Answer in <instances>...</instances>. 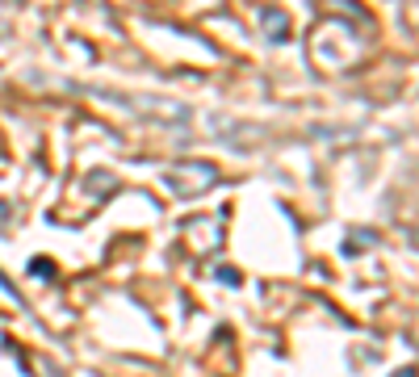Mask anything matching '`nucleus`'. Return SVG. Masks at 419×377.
I'll list each match as a JSON object with an SVG mask.
<instances>
[{"label": "nucleus", "mask_w": 419, "mask_h": 377, "mask_svg": "<svg viewBox=\"0 0 419 377\" xmlns=\"http://www.w3.org/2000/svg\"><path fill=\"white\" fill-rule=\"evenodd\" d=\"M30 273H38V277H50V273H55V268H50V264L42 260V264H30Z\"/></svg>", "instance_id": "nucleus-1"}, {"label": "nucleus", "mask_w": 419, "mask_h": 377, "mask_svg": "<svg viewBox=\"0 0 419 377\" xmlns=\"http://www.w3.org/2000/svg\"><path fill=\"white\" fill-rule=\"evenodd\" d=\"M0 218H9V205L5 201H0Z\"/></svg>", "instance_id": "nucleus-2"}, {"label": "nucleus", "mask_w": 419, "mask_h": 377, "mask_svg": "<svg viewBox=\"0 0 419 377\" xmlns=\"http://www.w3.org/2000/svg\"><path fill=\"white\" fill-rule=\"evenodd\" d=\"M394 377H411V369H402V373H394Z\"/></svg>", "instance_id": "nucleus-3"}]
</instances>
